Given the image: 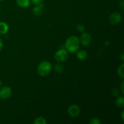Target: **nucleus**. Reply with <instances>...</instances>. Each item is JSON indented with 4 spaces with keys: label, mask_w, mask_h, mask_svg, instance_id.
I'll return each mask as SVG.
<instances>
[{
    "label": "nucleus",
    "mask_w": 124,
    "mask_h": 124,
    "mask_svg": "<svg viewBox=\"0 0 124 124\" xmlns=\"http://www.w3.org/2000/svg\"><path fill=\"white\" fill-rule=\"evenodd\" d=\"M124 81H122V84H121V88H122V93H124Z\"/></svg>",
    "instance_id": "21"
},
{
    "label": "nucleus",
    "mask_w": 124,
    "mask_h": 124,
    "mask_svg": "<svg viewBox=\"0 0 124 124\" xmlns=\"http://www.w3.org/2000/svg\"><path fill=\"white\" fill-rule=\"evenodd\" d=\"M124 111H122V113H121V117H122V120L124 121Z\"/></svg>",
    "instance_id": "22"
},
{
    "label": "nucleus",
    "mask_w": 124,
    "mask_h": 124,
    "mask_svg": "<svg viewBox=\"0 0 124 124\" xmlns=\"http://www.w3.org/2000/svg\"><path fill=\"white\" fill-rule=\"evenodd\" d=\"M76 27H77V29L78 30L79 32H81V33H83L84 31V30H85V28H84V26L82 24H79L78 25L76 26Z\"/></svg>",
    "instance_id": "17"
},
{
    "label": "nucleus",
    "mask_w": 124,
    "mask_h": 124,
    "mask_svg": "<svg viewBox=\"0 0 124 124\" xmlns=\"http://www.w3.org/2000/svg\"><path fill=\"white\" fill-rule=\"evenodd\" d=\"M46 123H47V121L45 119V118L42 117H39L35 119L33 122L34 124H46Z\"/></svg>",
    "instance_id": "13"
},
{
    "label": "nucleus",
    "mask_w": 124,
    "mask_h": 124,
    "mask_svg": "<svg viewBox=\"0 0 124 124\" xmlns=\"http://www.w3.org/2000/svg\"><path fill=\"white\" fill-rule=\"evenodd\" d=\"M81 113V109L76 105H71L68 108V113L71 117H77Z\"/></svg>",
    "instance_id": "6"
},
{
    "label": "nucleus",
    "mask_w": 124,
    "mask_h": 124,
    "mask_svg": "<svg viewBox=\"0 0 124 124\" xmlns=\"http://www.w3.org/2000/svg\"><path fill=\"white\" fill-rule=\"evenodd\" d=\"M116 105L119 108H124V97H119L116 99L115 102Z\"/></svg>",
    "instance_id": "12"
},
{
    "label": "nucleus",
    "mask_w": 124,
    "mask_h": 124,
    "mask_svg": "<svg viewBox=\"0 0 124 124\" xmlns=\"http://www.w3.org/2000/svg\"><path fill=\"white\" fill-rule=\"evenodd\" d=\"M119 8H121V10H123L124 8V2L123 0H122V1L119 4Z\"/></svg>",
    "instance_id": "19"
},
{
    "label": "nucleus",
    "mask_w": 124,
    "mask_h": 124,
    "mask_svg": "<svg viewBox=\"0 0 124 124\" xmlns=\"http://www.w3.org/2000/svg\"><path fill=\"white\" fill-rule=\"evenodd\" d=\"M101 123V122L100 120L97 117H93L89 122L90 124H100Z\"/></svg>",
    "instance_id": "15"
},
{
    "label": "nucleus",
    "mask_w": 124,
    "mask_h": 124,
    "mask_svg": "<svg viewBox=\"0 0 124 124\" xmlns=\"http://www.w3.org/2000/svg\"><path fill=\"white\" fill-rule=\"evenodd\" d=\"M79 39L76 36H71L67 39L65 47L70 53H76L79 49Z\"/></svg>",
    "instance_id": "1"
},
{
    "label": "nucleus",
    "mask_w": 124,
    "mask_h": 124,
    "mask_svg": "<svg viewBox=\"0 0 124 124\" xmlns=\"http://www.w3.org/2000/svg\"><path fill=\"white\" fill-rule=\"evenodd\" d=\"M54 58L58 62H64L69 58V54L65 50H59L54 54Z\"/></svg>",
    "instance_id": "3"
},
{
    "label": "nucleus",
    "mask_w": 124,
    "mask_h": 124,
    "mask_svg": "<svg viewBox=\"0 0 124 124\" xmlns=\"http://www.w3.org/2000/svg\"><path fill=\"white\" fill-rule=\"evenodd\" d=\"M8 31V25L4 22H0V34L4 35Z\"/></svg>",
    "instance_id": "9"
},
{
    "label": "nucleus",
    "mask_w": 124,
    "mask_h": 124,
    "mask_svg": "<svg viewBox=\"0 0 124 124\" xmlns=\"http://www.w3.org/2000/svg\"><path fill=\"white\" fill-rule=\"evenodd\" d=\"M1 85H2V82H1V81L0 80V87H1Z\"/></svg>",
    "instance_id": "24"
},
{
    "label": "nucleus",
    "mask_w": 124,
    "mask_h": 124,
    "mask_svg": "<svg viewBox=\"0 0 124 124\" xmlns=\"http://www.w3.org/2000/svg\"><path fill=\"white\" fill-rule=\"evenodd\" d=\"M4 1V0H0V1Z\"/></svg>",
    "instance_id": "26"
},
{
    "label": "nucleus",
    "mask_w": 124,
    "mask_h": 124,
    "mask_svg": "<svg viewBox=\"0 0 124 124\" xmlns=\"http://www.w3.org/2000/svg\"><path fill=\"white\" fill-rule=\"evenodd\" d=\"M44 6L42 3L39 4L38 5H36V7H34L32 10V12L33 14L36 16H40L42 14V8H43Z\"/></svg>",
    "instance_id": "8"
},
{
    "label": "nucleus",
    "mask_w": 124,
    "mask_h": 124,
    "mask_svg": "<svg viewBox=\"0 0 124 124\" xmlns=\"http://www.w3.org/2000/svg\"><path fill=\"white\" fill-rule=\"evenodd\" d=\"M52 70V64L48 61H43L38 67V72L41 76L45 77L48 75Z\"/></svg>",
    "instance_id": "2"
},
{
    "label": "nucleus",
    "mask_w": 124,
    "mask_h": 124,
    "mask_svg": "<svg viewBox=\"0 0 124 124\" xmlns=\"http://www.w3.org/2000/svg\"><path fill=\"white\" fill-rule=\"evenodd\" d=\"M0 11H1V6H0Z\"/></svg>",
    "instance_id": "25"
},
{
    "label": "nucleus",
    "mask_w": 124,
    "mask_h": 124,
    "mask_svg": "<svg viewBox=\"0 0 124 124\" xmlns=\"http://www.w3.org/2000/svg\"><path fill=\"white\" fill-rule=\"evenodd\" d=\"M79 42L82 46L87 47L92 42V36L89 33H83L80 37Z\"/></svg>",
    "instance_id": "4"
},
{
    "label": "nucleus",
    "mask_w": 124,
    "mask_h": 124,
    "mask_svg": "<svg viewBox=\"0 0 124 124\" xmlns=\"http://www.w3.org/2000/svg\"><path fill=\"white\" fill-rule=\"evenodd\" d=\"M124 66V64H122V65H120V66L118 67V69H117V73H118L119 76L121 78H124V71H123Z\"/></svg>",
    "instance_id": "14"
},
{
    "label": "nucleus",
    "mask_w": 124,
    "mask_h": 124,
    "mask_svg": "<svg viewBox=\"0 0 124 124\" xmlns=\"http://www.w3.org/2000/svg\"><path fill=\"white\" fill-rule=\"evenodd\" d=\"M87 52L85 50H78L77 52V54H76V56H77V58H78L80 60H84L87 58Z\"/></svg>",
    "instance_id": "11"
},
{
    "label": "nucleus",
    "mask_w": 124,
    "mask_h": 124,
    "mask_svg": "<svg viewBox=\"0 0 124 124\" xmlns=\"http://www.w3.org/2000/svg\"><path fill=\"white\" fill-rule=\"evenodd\" d=\"M16 3L22 8H27L30 6V0H16Z\"/></svg>",
    "instance_id": "10"
},
{
    "label": "nucleus",
    "mask_w": 124,
    "mask_h": 124,
    "mask_svg": "<svg viewBox=\"0 0 124 124\" xmlns=\"http://www.w3.org/2000/svg\"><path fill=\"white\" fill-rule=\"evenodd\" d=\"M123 55H124V54L123 53H122V56H121V58H122V60H124V58H123Z\"/></svg>",
    "instance_id": "23"
},
{
    "label": "nucleus",
    "mask_w": 124,
    "mask_h": 124,
    "mask_svg": "<svg viewBox=\"0 0 124 124\" xmlns=\"http://www.w3.org/2000/svg\"><path fill=\"white\" fill-rule=\"evenodd\" d=\"M121 18L122 17H121L120 13H117V12H115L110 15V18H109V21L112 25H117L121 22Z\"/></svg>",
    "instance_id": "7"
},
{
    "label": "nucleus",
    "mask_w": 124,
    "mask_h": 124,
    "mask_svg": "<svg viewBox=\"0 0 124 124\" xmlns=\"http://www.w3.org/2000/svg\"><path fill=\"white\" fill-rule=\"evenodd\" d=\"M12 91L8 87H4L0 90V98L2 99H7L12 96Z\"/></svg>",
    "instance_id": "5"
},
{
    "label": "nucleus",
    "mask_w": 124,
    "mask_h": 124,
    "mask_svg": "<svg viewBox=\"0 0 124 124\" xmlns=\"http://www.w3.org/2000/svg\"><path fill=\"white\" fill-rule=\"evenodd\" d=\"M55 70L57 72L61 73L62 72L63 70H64V67H62V65H60V64H57L55 65Z\"/></svg>",
    "instance_id": "16"
},
{
    "label": "nucleus",
    "mask_w": 124,
    "mask_h": 124,
    "mask_svg": "<svg viewBox=\"0 0 124 124\" xmlns=\"http://www.w3.org/2000/svg\"><path fill=\"white\" fill-rule=\"evenodd\" d=\"M2 47H3V42H2V39L0 38V52L2 49Z\"/></svg>",
    "instance_id": "20"
},
{
    "label": "nucleus",
    "mask_w": 124,
    "mask_h": 124,
    "mask_svg": "<svg viewBox=\"0 0 124 124\" xmlns=\"http://www.w3.org/2000/svg\"><path fill=\"white\" fill-rule=\"evenodd\" d=\"M32 3H33L35 5H38L39 4L42 3L44 0H31Z\"/></svg>",
    "instance_id": "18"
}]
</instances>
